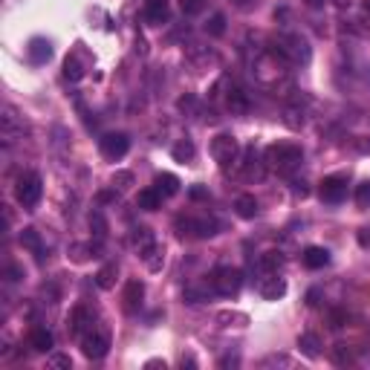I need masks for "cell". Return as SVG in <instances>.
Segmentation results:
<instances>
[{
    "instance_id": "1",
    "label": "cell",
    "mask_w": 370,
    "mask_h": 370,
    "mask_svg": "<svg viewBox=\"0 0 370 370\" xmlns=\"http://www.w3.org/2000/svg\"><path fill=\"white\" fill-rule=\"evenodd\" d=\"M289 64L284 55H278L275 50H266V53H261L255 58V64H252V73H255V78L261 82L263 87H269V90H284V87H289L293 84V75H289Z\"/></svg>"
},
{
    "instance_id": "2",
    "label": "cell",
    "mask_w": 370,
    "mask_h": 370,
    "mask_svg": "<svg viewBox=\"0 0 370 370\" xmlns=\"http://www.w3.org/2000/svg\"><path fill=\"white\" fill-rule=\"evenodd\" d=\"M263 163L269 171H278V174H293L301 163H304V151L293 142H275L263 151Z\"/></svg>"
},
{
    "instance_id": "3",
    "label": "cell",
    "mask_w": 370,
    "mask_h": 370,
    "mask_svg": "<svg viewBox=\"0 0 370 370\" xmlns=\"http://www.w3.org/2000/svg\"><path fill=\"white\" fill-rule=\"evenodd\" d=\"M272 50L278 55H284L293 67L310 61V44H307V38H301L298 32H284V35H278L275 44H272Z\"/></svg>"
},
{
    "instance_id": "4",
    "label": "cell",
    "mask_w": 370,
    "mask_h": 370,
    "mask_svg": "<svg viewBox=\"0 0 370 370\" xmlns=\"http://www.w3.org/2000/svg\"><path fill=\"white\" fill-rule=\"evenodd\" d=\"M15 197H18V203L26 208V212H32L41 197H44V180H41V174L35 171H24L18 176V183H15Z\"/></svg>"
},
{
    "instance_id": "5",
    "label": "cell",
    "mask_w": 370,
    "mask_h": 370,
    "mask_svg": "<svg viewBox=\"0 0 370 370\" xmlns=\"http://www.w3.org/2000/svg\"><path fill=\"white\" fill-rule=\"evenodd\" d=\"M212 156H214V163L223 168V171H229L237 165V159H240V145L232 133H217L212 139Z\"/></svg>"
},
{
    "instance_id": "6",
    "label": "cell",
    "mask_w": 370,
    "mask_h": 370,
    "mask_svg": "<svg viewBox=\"0 0 370 370\" xmlns=\"http://www.w3.org/2000/svg\"><path fill=\"white\" fill-rule=\"evenodd\" d=\"M212 286H214L217 295L234 298L240 289H243V272L234 269V266H217L214 275H212Z\"/></svg>"
},
{
    "instance_id": "7",
    "label": "cell",
    "mask_w": 370,
    "mask_h": 370,
    "mask_svg": "<svg viewBox=\"0 0 370 370\" xmlns=\"http://www.w3.org/2000/svg\"><path fill=\"white\" fill-rule=\"evenodd\" d=\"M110 350V330L104 324H93L82 335V353L87 359H104Z\"/></svg>"
},
{
    "instance_id": "8",
    "label": "cell",
    "mask_w": 370,
    "mask_h": 370,
    "mask_svg": "<svg viewBox=\"0 0 370 370\" xmlns=\"http://www.w3.org/2000/svg\"><path fill=\"white\" fill-rule=\"evenodd\" d=\"M24 133H26L24 116H18V110L12 104H3V110H0V136H3V145L24 139Z\"/></svg>"
},
{
    "instance_id": "9",
    "label": "cell",
    "mask_w": 370,
    "mask_h": 370,
    "mask_svg": "<svg viewBox=\"0 0 370 370\" xmlns=\"http://www.w3.org/2000/svg\"><path fill=\"white\" fill-rule=\"evenodd\" d=\"M176 229H180V234L191 237H214L217 223L212 217H176Z\"/></svg>"
},
{
    "instance_id": "10",
    "label": "cell",
    "mask_w": 370,
    "mask_h": 370,
    "mask_svg": "<svg viewBox=\"0 0 370 370\" xmlns=\"http://www.w3.org/2000/svg\"><path fill=\"white\" fill-rule=\"evenodd\" d=\"M318 197L330 203V205H339L347 200V180L344 176H324L321 180V188H318Z\"/></svg>"
},
{
    "instance_id": "11",
    "label": "cell",
    "mask_w": 370,
    "mask_h": 370,
    "mask_svg": "<svg viewBox=\"0 0 370 370\" xmlns=\"http://www.w3.org/2000/svg\"><path fill=\"white\" fill-rule=\"evenodd\" d=\"M257 293H261L263 301H278L286 295V281L278 272H263V278L257 281Z\"/></svg>"
},
{
    "instance_id": "12",
    "label": "cell",
    "mask_w": 370,
    "mask_h": 370,
    "mask_svg": "<svg viewBox=\"0 0 370 370\" xmlns=\"http://www.w3.org/2000/svg\"><path fill=\"white\" fill-rule=\"evenodd\" d=\"M99 148H102V156L104 159H122L127 151H131V139H127L124 133H107L99 139Z\"/></svg>"
},
{
    "instance_id": "13",
    "label": "cell",
    "mask_w": 370,
    "mask_h": 370,
    "mask_svg": "<svg viewBox=\"0 0 370 370\" xmlns=\"http://www.w3.org/2000/svg\"><path fill=\"white\" fill-rule=\"evenodd\" d=\"M95 324L93 321V313L84 307V304H75V307L70 310L67 315V327H70V335H75V339H82V335Z\"/></svg>"
},
{
    "instance_id": "14",
    "label": "cell",
    "mask_w": 370,
    "mask_h": 370,
    "mask_svg": "<svg viewBox=\"0 0 370 370\" xmlns=\"http://www.w3.org/2000/svg\"><path fill=\"white\" fill-rule=\"evenodd\" d=\"M142 298H145V284L142 281H136V278H131L124 284V293H122V304H124V313H139V307H142Z\"/></svg>"
},
{
    "instance_id": "15",
    "label": "cell",
    "mask_w": 370,
    "mask_h": 370,
    "mask_svg": "<svg viewBox=\"0 0 370 370\" xmlns=\"http://www.w3.org/2000/svg\"><path fill=\"white\" fill-rule=\"evenodd\" d=\"M139 257H142V263H145V269H148V272H163V266H165V249L159 246L156 240L151 246H145L139 252Z\"/></svg>"
},
{
    "instance_id": "16",
    "label": "cell",
    "mask_w": 370,
    "mask_h": 370,
    "mask_svg": "<svg viewBox=\"0 0 370 370\" xmlns=\"http://www.w3.org/2000/svg\"><path fill=\"white\" fill-rule=\"evenodd\" d=\"M145 18L154 26H163L171 18V9H168V0H145Z\"/></svg>"
},
{
    "instance_id": "17",
    "label": "cell",
    "mask_w": 370,
    "mask_h": 370,
    "mask_svg": "<svg viewBox=\"0 0 370 370\" xmlns=\"http://www.w3.org/2000/svg\"><path fill=\"white\" fill-rule=\"evenodd\" d=\"M226 107L232 110V113H237V116L249 113V95H246V90H243V87H237V84H229Z\"/></svg>"
},
{
    "instance_id": "18",
    "label": "cell",
    "mask_w": 370,
    "mask_h": 370,
    "mask_svg": "<svg viewBox=\"0 0 370 370\" xmlns=\"http://www.w3.org/2000/svg\"><path fill=\"white\" fill-rule=\"evenodd\" d=\"M26 55H29L32 64H46L53 58V44L46 38H32L29 46H26Z\"/></svg>"
},
{
    "instance_id": "19",
    "label": "cell",
    "mask_w": 370,
    "mask_h": 370,
    "mask_svg": "<svg viewBox=\"0 0 370 370\" xmlns=\"http://www.w3.org/2000/svg\"><path fill=\"white\" fill-rule=\"evenodd\" d=\"M330 263V252L324 246H307L304 249V266L307 269H324Z\"/></svg>"
},
{
    "instance_id": "20",
    "label": "cell",
    "mask_w": 370,
    "mask_h": 370,
    "mask_svg": "<svg viewBox=\"0 0 370 370\" xmlns=\"http://www.w3.org/2000/svg\"><path fill=\"white\" fill-rule=\"evenodd\" d=\"M53 344H55V339H53V333L46 330V327H35L29 333V347L32 350H38V353H50L53 350Z\"/></svg>"
},
{
    "instance_id": "21",
    "label": "cell",
    "mask_w": 370,
    "mask_h": 370,
    "mask_svg": "<svg viewBox=\"0 0 370 370\" xmlns=\"http://www.w3.org/2000/svg\"><path fill=\"white\" fill-rule=\"evenodd\" d=\"M136 205L142 208V212H156V208L163 205V194H159L156 188H142L139 197H136Z\"/></svg>"
},
{
    "instance_id": "22",
    "label": "cell",
    "mask_w": 370,
    "mask_h": 370,
    "mask_svg": "<svg viewBox=\"0 0 370 370\" xmlns=\"http://www.w3.org/2000/svg\"><path fill=\"white\" fill-rule=\"evenodd\" d=\"M21 246L29 249L32 255L38 257V261H44V243H41V234L35 229H24L21 232Z\"/></svg>"
},
{
    "instance_id": "23",
    "label": "cell",
    "mask_w": 370,
    "mask_h": 370,
    "mask_svg": "<svg viewBox=\"0 0 370 370\" xmlns=\"http://www.w3.org/2000/svg\"><path fill=\"white\" fill-rule=\"evenodd\" d=\"M154 188H156L163 197H174L176 191H180V180H176L174 174H168V171H165V174H156V183H154Z\"/></svg>"
},
{
    "instance_id": "24",
    "label": "cell",
    "mask_w": 370,
    "mask_h": 370,
    "mask_svg": "<svg viewBox=\"0 0 370 370\" xmlns=\"http://www.w3.org/2000/svg\"><path fill=\"white\" fill-rule=\"evenodd\" d=\"M234 212H237V217H243V220H255L257 217V200L252 194H240L234 200Z\"/></svg>"
},
{
    "instance_id": "25",
    "label": "cell",
    "mask_w": 370,
    "mask_h": 370,
    "mask_svg": "<svg viewBox=\"0 0 370 370\" xmlns=\"http://www.w3.org/2000/svg\"><path fill=\"white\" fill-rule=\"evenodd\" d=\"M64 78H70V82H82L84 78V64L75 53H70L67 61H64Z\"/></svg>"
},
{
    "instance_id": "26",
    "label": "cell",
    "mask_w": 370,
    "mask_h": 370,
    "mask_svg": "<svg viewBox=\"0 0 370 370\" xmlns=\"http://www.w3.org/2000/svg\"><path fill=\"white\" fill-rule=\"evenodd\" d=\"M298 347H301V353H304V356H310V359L321 356V339H318L315 333H301Z\"/></svg>"
},
{
    "instance_id": "27",
    "label": "cell",
    "mask_w": 370,
    "mask_h": 370,
    "mask_svg": "<svg viewBox=\"0 0 370 370\" xmlns=\"http://www.w3.org/2000/svg\"><path fill=\"white\" fill-rule=\"evenodd\" d=\"M171 156L176 159V163H191V159L197 156V148H194V142H191V139H180V142L174 145Z\"/></svg>"
},
{
    "instance_id": "28",
    "label": "cell",
    "mask_w": 370,
    "mask_h": 370,
    "mask_svg": "<svg viewBox=\"0 0 370 370\" xmlns=\"http://www.w3.org/2000/svg\"><path fill=\"white\" fill-rule=\"evenodd\" d=\"M284 266V255L281 252H263L261 257H257V269H261V275L263 272H278Z\"/></svg>"
},
{
    "instance_id": "29",
    "label": "cell",
    "mask_w": 370,
    "mask_h": 370,
    "mask_svg": "<svg viewBox=\"0 0 370 370\" xmlns=\"http://www.w3.org/2000/svg\"><path fill=\"white\" fill-rule=\"evenodd\" d=\"M304 107L298 104V102H293V104H286V110H284V122L293 127V131H298V127H304Z\"/></svg>"
},
{
    "instance_id": "30",
    "label": "cell",
    "mask_w": 370,
    "mask_h": 370,
    "mask_svg": "<svg viewBox=\"0 0 370 370\" xmlns=\"http://www.w3.org/2000/svg\"><path fill=\"white\" fill-rule=\"evenodd\" d=\"M95 284H99V289H113L116 286V263H107L95 272Z\"/></svg>"
},
{
    "instance_id": "31",
    "label": "cell",
    "mask_w": 370,
    "mask_h": 370,
    "mask_svg": "<svg viewBox=\"0 0 370 370\" xmlns=\"http://www.w3.org/2000/svg\"><path fill=\"white\" fill-rule=\"evenodd\" d=\"M330 359H333V364H339V367L353 364V350H350L347 344H335L333 353H330Z\"/></svg>"
},
{
    "instance_id": "32",
    "label": "cell",
    "mask_w": 370,
    "mask_h": 370,
    "mask_svg": "<svg viewBox=\"0 0 370 370\" xmlns=\"http://www.w3.org/2000/svg\"><path fill=\"white\" fill-rule=\"evenodd\" d=\"M217 324L220 327H240V324H246V315L243 313H217Z\"/></svg>"
},
{
    "instance_id": "33",
    "label": "cell",
    "mask_w": 370,
    "mask_h": 370,
    "mask_svg": "<svg viewBox=\"0 0 370 370\" xmlns=\"http://www.w3.org/2000/svg\"><path fill=\"white\" fill-rule=\"evenodd\" d=\"M205 32H208L212 38H220L223 32H226V18H223L220 12H217V15H212V21L205 24Z\"/></svg>"
},
{
    "instance_id": "34",
    "label": "cell",
    "mask_w": 370,
    "mask_h": 370,
    "mask_svg": "<svg viewBox=\"0 0 370 370\" xmlns=\"http://www.w3.org/2000/svg\"><path fill=\"white\" fill-rule=\"evenodd\" d=\"M131 240H133V246L142 252L145 246H151V243H154V234H151V229L139 226V229H133V237H131Z\"/></svg>"
},
{
    "instance_id": "35",
    "label": "cell",
    "mask_w": 370,
    "mask_h": 370,
    "mask_svg": "<svg viewBox=\"0 0 370 370\" xmlns=\"http://www.w3.org/2000/svg\"><path fill=\"white\" fill-rule=\"evenodd\" d=\"M356 205L359 208H370V183H362L356 188Z\"/></svg>"
},
{
    "instance_id": "36",
    "label": "cell",
    "mask_w": 370,
    "mask_h": 370,
    "mask_svg": "<svg viewBox=\"0 0 370 370\" xmlns=\"http://www.w3.org/2000/svg\"><path fill=\"white\" fill-rule=\"evenodd\" d=\"M127 185H133V174L131 171H116L113 174V188H127Z\"/></svg>"
},
{
    "instance_id": "37",
    "label": "cell",
    "mask_w": 370,
    "mask_h": 370,
    "mask_svg": "<svg viewBox=\"0 0 370 370\" xmlns=\"http://www.w3.org/2000/svg\"><path fill=\"white\" fill-rule=\"evenodd\" d=\"M205 9V0H183V15H200Z\"/></svg>"
},
{
    "instance_id": "38",
    "label": "cell",
    "mask_w": 370,
    "mask_h": 370,
    "mask_svg": "<svg viewBox=\"0 0 370 370\" xmlns=\"http://www.w3.org/2000/svg\"><path fill=\"white\" fill-rule=\"evenodd\" d=\"M347 324V313H342V310H330V327L333 330H342Z\"/></svg>"
},
{
    "instance_id": "39",
    "label": "cell",
    "mask_w": 370,
    "mask_h": 370,
    "mask_svg": "<svg viewBox=\"0 0 370 370\" xmlns=\"http://www.w3.org/2000/svg\"><path fill=\"white\" fill-rule=\"evenodd\" d=\"M50 367H67V370H70V367H73V359L64 356V353H55V356L50 359Z\"/></svg>"
},
{
    "instance_id": "40",
    "label": "cell",
    "mask_w": 370,
    "mask_h": 370,
    "mask_svg": "<svg viewBox=\"0 0 370 370\" xmlns=\"http://www.w3.org/2000/svg\"><path fill=\"white\" fill-rule=\"evenodd\" d=\"M261 364H263V367H272V364H284V367H293V359H286V356H266Z\"/></svg>"
},
{
    "instance_id": "41",
    "label": "cell",
    "mask_w": 370,
    "mask_h": 370,
    "mask_svg": "<svg viewBox=\"0 0 370 370\" xmlns=\"http://www.w3.org/2000/svg\"><path fill=\"white\" fill-rule=\"evenodd\" d=\"M90 226H95V234H99V237H104L107 226H104V220H102V214H99V212H95V214L90 217Z\"/></svg>"
},
{
    "instance_id": "42",
    "label": "cell",
    "mask_w": 370,
    "mask_h": 370,
    "mask_svg": "<svg viewBox=\"0 0 370 370\" xmlns=\"http://www.w3.org/2000/svg\"><path fill=\"white\" fill-rule=\"evenodd\" d=\"M356 240H359V246H362V249H370V226L359 229V232H356Z\"/></svg>"
},
{
    "instance_id": "43",
    "label": "cell",
    "mask_w": 370,
    "mask_h": 370,
    "mask_svg": "<svg viewBox=\"0 0 370 370\" xmlns=\"http://www.w3.org/2000/svg\"><path fill=\"white\" fill-rule=\"evenodd\" d=\"M180 364H183V367H185V364H188V367H194L197 362H194V356H183V359H180Z\"/></svg>"
},
{
    "instance_id": "44",
    "label": "cell",
    "mask_w": 370,
    "mask_h": 370,
    "mask_svg": "<svg viewBox=\"0 0 370 370\" xmlns=\"http://www.w3.org/2000/svg\"><path fill=\"white\" fill-rule=\"evenodd\" d=\"M145 367H163V370H165V362H163V359H151V362L145 364Z\"/></svg>"
},
{
    "instance_id": "45",
    "label": "cell",
    "mask_w": 370,
    "mask_h": 370,
    "mask_svg": "<svg viewBox=\"0 0 370 370\" xmlns=\"http://www.w3.org/2000/svg\"><path fill=\"white\" fill-rule=\"evenodd\" d=\"M232 3L240 6V9H249V6H252V0H232Z\"/></svg>"
},
{
    "instance_id": "46",
    "label": "cell",
    "mask_w": 370,
    "mask_h": 370,
    "mask_svg": "<svg viewBox=\"0 0 370 370\" xmlns=\"http://www.w3.org/2000/svg\"><path fill=\"white\" fill-rule=\"evenodd\" d=\"M333 3H335V6H339V9H347V6L353 3V0H333Z\"/></svg>"
},
{
    "instance_id": "47",
    "label": "cell",
    "mask_w": 370,
    "mask_h": 370,
    "mask_svg": "<svg viewBox=\"0 0 370 370\" xmlns=\"http://www.w3.org/2000/svg\"><path fill=\"white\" fill-rule=\"evenodd\" d=\"M307 3H310L313 9H318V6H324V0H307Z\"/></svg>"
},
{
    "instance_id": "48",
    "label": "cell",
    "mask_w": 370,
    "mask_h": 370,
    "mask_svg": "<svg viewBox=\"0 0 370 370\" xmlns=\"http://www.w3.org/2000/svg\"><path fill=\"white\" fill-rule=\"evenodd\" d=\"M364 9H367V12H370V0H364Z\"/></svg>"
}]
</instances>
